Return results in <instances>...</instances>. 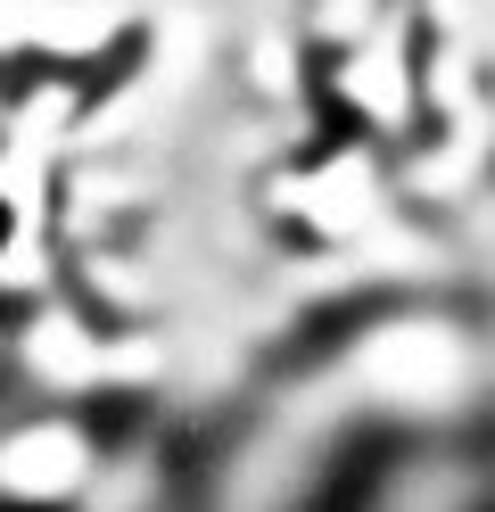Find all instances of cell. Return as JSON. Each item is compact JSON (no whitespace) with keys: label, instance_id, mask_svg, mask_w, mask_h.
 <instances>
[{"label":"cell","instance_id":"2","mask_svg":"<svg viewBox=\"0 0 495 512\" xmlns=\"http://www.w3.org/2000/svg\"><path fill=\"white\" fill-rule=\"evenodd\" d=\"M108 430H91L83 413H33V422L0 430V496L33 512H75Z\"/></svg>","mask_w":495,"mask_h":512},{"label":"cell","instance_id":"1","mask_svg":"<svg viewBox=\"0 0 495 512\" xmlns=\"http://www.w3.org/2000/svg\"><path fill=\"white\" fill-rule=\"evenodd\" d=\"M355 438H479L495 422V331L462 298L380 290L306 364Z\"/></svg>","mask_w":495,"mask_h":512}]
</instances>
